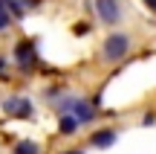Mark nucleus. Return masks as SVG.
<instances>
[{
  "mask_svg": "<svg viewBox=\"0 0 156 154\" xmlns=\"http://www.w3.org/2000/svg\"><path fill=\"white\" fill-rule=\"evenodd\" d=\"M3 6H6V12H9V17H23L26 15V9L20 6V0H3Z\"/></svg>",
  "mask_w": 156,
  "mask_h": 154,
  "instance_id": "9",
  "label": "nucleus"
},
{
  "mask_svg": "<svg viewBox=\"0 0 156 154\" xmlns=\"http://www.w3.org/2000/svg\"><path fill=\"white\" fill-rule=\"evenodd\" d=\"M15 154H41L38 143H32V140H20V143L15 145Z\"/></svg>",
  "mask_w": 156,
  "mask_h": 154,
  "instance_id": "8",
  "label": "nucleus"
},
{
  "mask_svg": "<svg viewBox=\"0 0 156 154\" xmlns=\"http://www.w3.org/2000/svg\"><path fill=\"white\" fill-rule=\"evenodd\" d=\"M9 23H12V17H9V12H6L3 0H0V32H3V29H9Z\"/></svg>",
  "mask_w": 156,
  "mask_h": 154,
  "instance_id": "10",
  "label": "nucleus"
},
{
  "mask_svg": "<svg viewBox=\"0 0 156 154\" xmlns=\"http://www.w3.org/2000/svg\"><path fill=\"white\" fill-rule=\"evenodd\" d=\"M58 131H61V134H67V137H73V134L78 131V119H75L73 114L61 116V122H58Z\"/></svg>",
  "mask_w": 156,
  "mask_h": 154,
  "instance_id": "7",
  "label": "nucleus"
},
{
  "mask_svg": "<svg viewBox=\"0 0 156 154\" xmlns=\"http://www.w3.org/2000/svg\"><path fill=\"white\" fill-rule=\"evenodd\" d=\"M145 3H147V6H151V9H153V12H156V0H145Z\"/></svg>",
  "mask_w": 156,
  "mask_h": 154,
  "instance_id": "14",
  "label": "nucleus"
},
{
  "mask_svg": "<svg viewBox=\"0 0 156 154\" xmlns=\"http://www.w3.org/2000/svg\"><path fill=\"white\" fill-rule=\"evenodd\" d=\"M41 3V0H20V6H23V9H26V6H38Z\"/></svg>",
  "mask_w": 156,
  "mask_h": 154,
  "instance_id": "11",
  "label": "nucleus"
},
{
  "mask_svg": "<svg viewBox=\"0 0 156 154\" xmlns=\"http://www.w3.org/2000/svg\"><path fill=\"white\" fill-rule=\"evenodd\" d=\"M113 143H116V131L113 128H101V131L90 134V145H95V148H110Z\"/></svg>",
  "mask_w": 156,
  "mask_h": 154,
  "instance_id": "5",
  "label": "nucleus"
},
{
  "mask_svg": "<svg viewBox=\"0 0 156 154\" xmlns=\"http://www.w3.org/2000/svg\"><path fill=\"white\" fill-rule=\"evenodd\" d=\"M95 12L104 23H119L122 21V6L119 0H95Z\"/></svg>",
  "mask_w": 156,
  "mask_h": 154,
  "instance_id": "3",
  "label": "nucleus"
},
{
  "mask_svg": "<svg viewBox=\"0 0 156 154\" xmlns=\"http://www.w3.org/2000/svg\"><path fill=\"white\" fill-rule=\"evenodd\" d=\"M15 64L23 70V73H32L38 67V50H35L32 41H20L15 47Z\"/></svg>",
  "mask_w": 156,
  "mask_h": 154,
  "instance_id": "2",
  "label": "nucleus"
},
{
  "mask_svg": "<svg viewBox=\"0 0 156 154\" xmlns=\"http://www.w3.org/2000/svg\"><path fill=\"white\" fill-rule=\"evenodd\" d=\"M3 73H6V61L0 58V76H3Z\"/></svg>",
  "mask_w": 156,
  "mask_h": 154,
  "instance_id": "13",
  "label": "nucleus"
},
{
  "mask_svg": "<svg viewBox=\"0 0 156 154\" xmlns=\"http://www.w3.org/2000/svg\"><path fill=\"white\" fill-rule=\"evenodd\" d=\"M127 50H130V35L127 32H113V35H107L104 47H101V58L104 61H122L127 55Z\"/></svg>",
  "mask_w": 156,
  "mask_h": 154,
  "instance_id": "1",
  "label": "nucleus"
},
{
  "mask_svg": "<svg viewBox=\"0 0 156 154\" xmlns=\"http://www.w3.org/2000/svg\"><path fill=\"white\" fill-rule=\"evenodd\" d=\"M73 116L78 119V125H81V122H90V119L95 116V108L87 102V99H81V96H78V102H75V108H73Z\"/></svg>",
  "mask_w": 156,
  "mask_h": 154,
  "instance_id": "6",
  "label": "nucleus"
},
{
  "mask_svg": "<svg viewBox=\"0 0 156 154\" xmlns=\"http://www.w3.org/2000/svg\"><path fill=\"white\" fill-rule=\"evenodd\" d=\"M64 154H84L81 148H69V151H64Z\"/></svg>",
  "mask_w": 156,
  "mask_h": 154,
  "instance_id": "12",
  "label": "nucleus"
},
{
  "mask_svg": "<svg viewBox=\"0 0 156 154\" xmlns=\"http://www.w3.org/2000/svg\"><path fill=\"white\" fill-rule=\"evenodd\" d=\"M3 111L9 116H23V119H26V116H32V102L23 99V96H9L6 105H3Z\"/></svg>",
  "mask_w": 156,
  "mask_h": 154,
  "instance_id": "4",
  "label": "nucleus"
}]
</instances>
